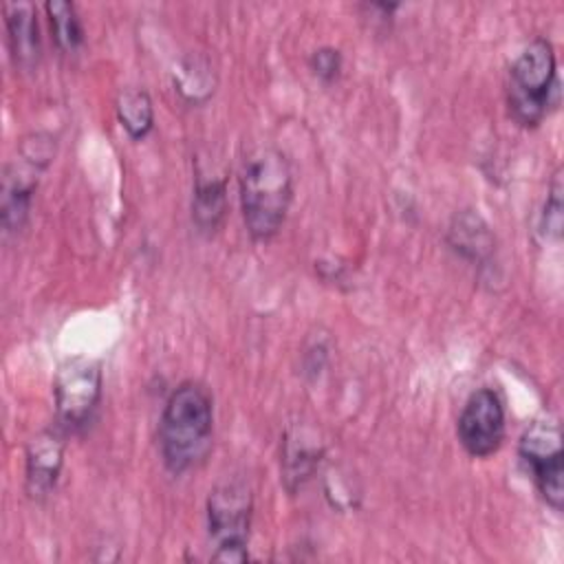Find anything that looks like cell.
<instances>
[{
    "label": "cell",
    "instance_id": "cell-1",
    "mask_svg": "<svg viewBox=\"0 0 564 564\" xmlns=\"http://www.w3.org/2000/svg\"><path fill=\"white\" fill-rule=\"evenodd\" d=\"M214 401L198 381L178 383L167 397L159 421V452L174 476L196 467L212 447Z\"/></svg>",
    "mask_w": 564,
    "mask_h": 564
},
{
    "label": "cell",
    "instance_id": "cell-2",
    "mask_svg": "<svg viewBox=\"0 0 564 564\" xmlns=\"http://www.w3.org/2000/svg\"><path fill=\"white\" fill-rule=\"evenodd\" d=\"M291 198L293 174L286 156L275 148L251 152L240 172V207L256 242H267L280 231Z\"/></svg>",
    "mask_w": 564,
    "mask_h": 564
},
{
    "label": "cell",
    "instance_id": "cell-3",
    "mask_svg": "<svg viewBox=\"0 0 564 564\" xmlns=\"http://www.w3.org/2000/svg\"><path fill=\"white\" fill-rule=\"evenodd\" d=\"M555 51L546 37L531 40L513 59L507 77L509 117L524 130L538 128L557 104Z\"/></svg>",
    "mask_w": 564,
    "mask_h": 564
},
{
    "label": "cell",
    "instance_id": "cell-4",
    "mask_svg": "<svg viewBox=\"0 0 564 564\" xmlns=\"http://www.w3.org/2000/svg\"><path fill=\"white\" fill-rule=\"evenodd\" d=\"M253 496L245 482L231 480L214 487L207 498V533L218 562H245L249 557V531Z\"/></svg>",
    "mask_w": 564,
    "mask_h": 564
},
{
    "label": "cell",
    "instance_id": "cell-5",
    "mask_svg": "<svg viewBox=\"0 0 564 564\" xmlns=\"http://www.w3.org/2000/svg\"><path fill=\"white\" fill-rule=\"evenodd\" d=\"M55 421L66 434L90 425L101 401V366L90 357L66 359L53 379Z\"/></svg>",
    "mask_w": 564,
    "mask_h": 564
},
{
    "label": "cell",
    "instance_id": "cell-6",
    "mask_svg": "<svg viewBox=\"0 0 564 564\" xmlns=\"http://www.w3.org/2000/svg\"><path fill=\"white\" fill-rule=\"evenodd\" d=\"M55 143L46 134H31L20 143L18 163L7 165L2 181V227L7 234L20 231L29 218L31 198L37 187V178L51 163Z\"/></svg>",
    "mask_w": 564,
    "mask_h": 564
},
{
    "label": "cell",
    "instance_id": "cell-7",
    "mask_svg": "<svg viewBox=\"0 0 564 564\" xmlns=\"http://www.w3.org/2000/svg\"><path fill=\"white\" fill-rule=\"evenodd\" d=\"M520 460L531 469L533 482L553 511L564 507L562 434L553 421H533L518 443Z\"/></svg>",
    "mask_w": 564,
    "mask_h": 564
},
{
    "label": "cell",
    "instance_id": "cell-8",
    "mask_svg": "<svg viewBox=\"0 0 564 564\" xmlns=\"http://www.w3.org/2000/svg\"><path fill=\"white\" fill-rule=\"evenodd\" d=\"M505 432V408L498 392L491 388L474 390L456 423V434L463 449L471 458H489L502 447Z\"/></svg>",
    "mask_w": 564,
    "mask_h": 564
},
{
    "label": "cell",
    "instance_id": "cell-9",
    "mask_svg": "<svg viewBox=\"0 0 564 564\" xmlns=\"http://www.w3.org/2000/svg\"><path fill=\"white\" fill-rule=\"evenodd\" d=\"M66 432L55 425L35 434L26 445V469H24V487L29 498L44 500L53 494L62 465H64V447Z\"/></svg>",
    "mask_w": 564,
    "mask_h": 564
},
{
    "label": "cell",
    "instance_id": "cell-10",
    "mask_svg": "<svg viewBox=\"0 0 564 564\" xmlns=\"http://www.w3.org/2000/svg\"><path fill=\"white\" fill-rule=\"evenodd\" d=\"M4 22L15 66L33 70L40 62V33L33 7L29 2H7Z\"/></svg>",
    "mask_w": 564,
    "mask_h": 564
},
{
    "label": "cell",
    "instance_id": "cell-11",
    "mask_svg": "<svg viewBox=\"0 0 564 564\" xmlns=\"http://www.w3.org/2000/svg\"><path fill=\"white\" fill-rule=\"evenodd\" d=\"M227 212V185L223 178H198L192 198V220L205 236L216 234Z\"/></svg>",
    "mask_w": 564,
    "mask_h": 564
},
{
    "label": "cell",
    "instance_id": "cell-12",
    "mask_svg": "<svg viewBox=\"0 0 564 564\" xmlns=\"http://www.w3.org/2000/svg\"><path fill=\"white\" fill-rule=\"evenodd\" d=\"M447 240L452 249L467 260H485L494 247L487 223L474 212H463L454 218Z\"/></svg>",
    "mask_w": 564,
    "mask_h": 564
},
{
    "label": "cell",
    "instance_id": "cell-13",
    "mask_svg": "<svg viewBox=\"0 0 564 564\" xmlns=\"http://www.w3.org/2000/svg\"><path fill=\"white\" fill-rule=\"evenodd\" d=\"M117 119L130 139H143L154 126L152 99L143 88H126L117 97Z\"/></svg>",
    "mask_w": 564,
    "mask_h": 564
},
{
    "label": "cell",
    "instance_id": "cell-14",
    "mask_svg": "<svg viewBox=\"0 0 564 564\" xmlns=\"http://www.w3.org/2000/svg\"><path fill=\"white\" fill-rule=\"evenodd\" d=\"M44 11L51 22L53 40L62 53H75L84 42V26L73 2L48 0Z\"/></svg>",
    "mask_w": 564,
    "mask_h": 564
},
{
    "label": "cell",
    "instance_id": "cell-15",
    "mask_svg": "<svg viewBox=\"0 0 564 564\" xmlns=\"http://www.w3.org/2000/svg\"><path fill=\"white\" fill-rule=\"evenodd\" d=\"M540 234L549 242H557L562 238V170L553 174L549 185V196L540 218Z\"/></svg>",
    "mask_w": 564,
    "mask_h": 564
},
{
    "label": "cell",
    "instance_id": "cell-16",
    "mask_svg": "<svg viewBox=\"0 0 564 564\" xmlns=\"http://www.w3.org/2000/svg\"><path fill=\"white\" fill-rule=\"evenodd\" d=\"M178 75H181V82H178V90L187 97V99H192V101H200V99H205V97H209L212 93H214V84H212V75H209V68L207 66H200L196 59L192 62V68H189V64L187 66H183L181 70H178Z\"/></svg>",
    "mask_w": 564,
    "mask_h": 564
},
{
    "label": "cell",
    "instance_id": "cell-17",
    "mask_svg": "<svg viewBox=\"0 0 564 564\" xmlns=\"http://www.w3.org/2000/svg\"><path fill=\"white\" fill-rule=\"evenodd\" d=\"M341 53L333 46H322L317 51H313L311 59H308V66L313 70L315 77H319L322 82H335L341 73Z\"/></svg>",
    "mask_w": 564,
    "mask_h": 564
}]
</instances>
